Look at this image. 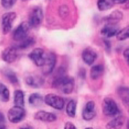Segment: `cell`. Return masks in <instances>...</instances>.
<instances>
[{"mask_svg":"<svg viewBox=\"0 0 129 129\" xmlns=\"http://www.w3.org/2000/svg\"><path fill=\"white\" fill-rule=\"evenodd\" d=\"M65 71L63 68H60L58 71V74L55 77L52 83L54 88L60 90L64 94H71L75 86V80L72 77L65 74Z\"/></svg>","mask_w":129,"mask_h":129,"instance_id":"obj_1","label":"cell"},{"mask_svg":"<svg viewBox=\"0 0 129 129\" xmlns=\"http://www.w3.org/2000/svg\"><path fill=\"white\" fill-rule=\"evenodd\" d=\"M102 110L104 114L107 116H114L120 112L116 102L110 98L104 99L102 103Z\"/></svg>","mask_w":129,"mask_h":129,"instance_id":"obj_2","label":"cell"},{"mask_svg":"<svg viewBox=\"0 0 129 129\" xmlns=\"http://www.w3.org/2000/svg\"><path fill=\"white\" fill-rule=\"evenodd\" d=\"M25 116V110L22 107L15 105L10 108L8 111V119L11 123L20 122L24 119Z\"/></svg>","mask_w":129,"mask_h":129,"instance_id":"obj_3","label":"cell"},{"mask_svg":"<svg viewBox=\"0 0 129 129\" xmlns=\"http://www.w3.org/2000/svg\"><path fill=\"white\" fill-rule=\"evenodd\" d=\"M43 18L42 9L39 7L33 8L29 16L28 23L30 28H35L40 25Z\"/></svg>","mask_w":129,"mask_h":129,"instance_id":"obj_4","label":"cell"},{"mask_svg":"<svg viewBox=\"0 0 129 129\" xmlns=\"http://www.w3.org/2000/svg\"><path fill=\"white\" fill-rule=\"evenodd\" d=\"M44 101L47 105L57 110H62L65 104L64 100L62 97L53 93L46 95Z\"/></svg>","mask_w":129,"mask_h":129,"instance_id":"obj_5","label":"cell"},{"mask_svg":"<svg viewBox=\"0 0 129 129\" xmlns=\"http://www.w3.org/2000/svg\"><path fill=\"white\" fill-rule=\"evenodd\" d=\"M46 56L47 54L43 49L36 48L29 54L28 57L36 66L42 67L44 64Z\"/></svg>","mask_w":129,"mask_h":129,"instance_id":"obj_6","label":"cell"},{"mask_svg":"<svg viewBox=\"0 0 129 129\" xmlns=\"http://www.w3.org/2000/svg\"><path fill=\"white\" fill-rule=\"evenodd\" d=\"M16 17L14 12H8L3 14L2 17V30L3 35L8 34L12 28V24Z\"/></svg>","mask_w":129,"mask_h":129,"instance_id":"obj_7","label":"cell"},{"mask_svg":"<svg viewBox=\"0 0 129 129\" xmlns=\"http://www.w3.org/2000/svg\"><path fill=\"white\" fill-rule=\"evenodd\" d=\"M30 28L28 22L21 23L15 29L13 35V38L16 41L20 42L28 37Z\"/></svg>","mask_w":129,"mask_h":129,"instance_id":"obj_8","label":"cell"},{"mask_svg":"<svg viewBox=\"0 0 129 129\" xmlns=\"http://www.w3.org/2000/svg\"><path fill=\"white\" fill-rule=\"evenodd\" d=\"M17 48L16 47L10 46L6 48L2 53V60L8 63H13L17 57Z\"/></svg>","mask_w":129,"mask_h":129,"instance_id":"obj_9","label":"cell"},{"mask_svg":"<svg viewBox=\"0 0 129 129\" xmlns=\"http://www.w3.org/2000/svg\"><path fill=\"white\" fill-rule=\"evenodd\" d=\"M57 62L56 55L52 52L47 54L44 64L42 67V72L45 74H48L53 71Z\"/></svg>","mask_w":129,"mask_h":129,"instance_id":"obj_10","label":"cell"},{"mask_svg":"<svg viewBox=\"0 0 129 129\" xmlns=\"http://www.w3.org/2000/svg\"><path fill=\"white\" fill-rule=\"evenodd\" d=\"M96 115L95 103L93 101H89L86 103L82 111V117L86 121L93 119Z\"/></svg>","mask_w":129,"mask_h":129,"instance_id":"obj_11","label":"cell"},{"mask_svg":"<svg viewBox=\"0 0 129 129\" xmlns=\"http://www.w3.org/2000/svg\"><path fill=\"white\" fill-rule=\"evenodd\" d=\"M34 118L36 120L45 122H52L57 120V117L53 113L41 110L35 114Z\"/></svg>","mask_w":129,"mask_h":129,"instance_id":"obj_12","label":"cell"},{"mask_svg":"<svg viewBox=\"0 0 129 129\" xmlns=\"http://www.w3.org/2000/svg\"><path fill=\"white\" fill-rule=\"evenodd\" d=\"M96 52L90 47L86 48L83 50L82 53V59L83 62L90 66L94 63L97 58Z\"/></svg>","mask_w":129,"mask_h":129,"instance_id":"obj_13","label":"cell"},{"mask_svg":"<svg viewBox=\"0 0 129 129\" xmlns=\"http://www.w3.org/2000/svg\"><path fill=\"white\" fill-rule=\"evenodd\" d=\"M26 83L28 85L33 88H38L43 85L44 79L39 75H29L25 79Z\"/></svg>","mask_w":129,"mask_h":129,"instance_id":"obj_14","label":"cell"},{"mask_svg":"<svg viewBox=\"0 0 129 129\" xmlns=\"http://www.w3.org/2000/svg\"><path fill=\"white\" fill-rule=\"evenodd\" d=\"M118 27L116 24L107 23L101 30V34L107 38L116 36L119 32Z\"/></svg>","mask_w":129,"mask_h":129,"instance_id":"obj_15","label":"cell"},{"mask_svg":"<svg viewBox=\"0 0 129 129\" xmlns=\"http://www.w3.org/2000/svg\"><path fill=\"white\" fill-rule=\"evenodd\" d=\"M125 119L123 116H119L108 123L107 129H121L125 123Z\"/></svg>","mask_w":129,"mask_h":129,"instance_id":"obj_16","label":"cell"},{"mask_svg":"<svg viewBox=\"0 0 129 129\" xmlns=\"http://www.w3.org/2000/svg\"><path fill=\"white\" fill-rule=\"evenodd\" d=\"M123 14L121 11L119 10H115L107 16L105 20L107 23L116 24L122 19Z\"/></svg>","mask_w":129,"mask_h":129,"instance_id":"obj_17","label":"cell"},{"mask_svg":"<svg viewBox=\"0 0 129 129\" xmlns=\"http://www.w3.org/2000/svg\"><path fill=\"white\" fill-rule=\"evenodd\" d=\"M104 68L102 64H97L92 66L90 70V77L92 80L97 79L102 76Z\"/></svg>","mask_w":129,"mask_h":129,"instance_id":"obj_18","label":"cell"},{"mask_svg":"<svg viewBox=\"0 0 129 129\" xmlns=\"http://www.w3.org/2000/svg\"><path fill=\"white\" fill-rule=\"evenodd\" d=\"M14 103L15 106L23 107L24 105V95L20 89H16L14 92Z\"/></svg>","mask_w":129,"mask_h":129,"instance_id":"obj_19","label":"cell"},{"mask_svg":"<svg viewBox=\"0 0 129 129\" xmlns=\"http://www.w3.org/2000/svg\"><path fill=\"white\" fill-rule=\"evenodd\" d=\"M43 101V97L39 93H32L29 97V103L30 105L34 107L40 106L42 104Z\"/></svg>","mask_w":129,"mask_h":129,"instance_id":"obj_20","label":"cell"},{"mask_svg":"<svg viewBox=\"0 0 129 129\" xmlns=\"http://www.w3.org/2000/svg\"><path fill=\"white\" fill-rule=\"evenodd\" d=\"M10 93L6 85L0 82V100L3 102H8L10 100Z\"/></svg>","mask_w":129,"mask_h":129,"instance_id":"obj_21","label":"cell"},{"mask_svg":"<svg viewBox=\"0 0 129 129\" xmlns=\"http://www.w3.org/2000/svg\"><path fill=\"white\" fill-rule=\"evenodd\" d=\"M114 4L111 0H98L97 6L100 11H106L111 9Z\"/></svg>","mask_w":129,"mask_h":129,"instance_id":"obj_22","label":"cell"},{"mask_svg":"<svg viewBox=\"0 0 129 129\" xmlns=\"http://www.w3.org/2000/svg\"><path fill=\"white\" fill-rule=\"evenodd\" d=\"M119 95L126 105H128L129 88L126 86H120L117 89Z\"/></svg>","mask_w":129,"mask_h":129,"instance_id":"obj_23","label":"cell"},{"mask_svg":"<svg viewBox=\"0 0 129 129\" xmlns=\"http://www.w3.org/2000/svg\"><path fill=\"white\" fill-rule=\"evenodd\" d=\"M76 108V104L75 101L73 100H70L67 105L66 107L67 114L70 117L74 118L75 116Z\"/></svg>","mask_w":129,"mask_h":129,"instance_id":"obj_24","label":"cell"},{"mask_svg":"<svg viewBox=\"0 0 129 129\" xmlns=\"http://www.w3.org/2000/svg\"><path fill=\"white\" fill-rule=\"evenodd\" d=\"M4 74L8 80L13 84H15L18 83V79L15 72L9 69L4 70Z\"/></svg>","mask_w":129,"mask_h":129,"instance_id":"obj_25","label":"cell"},{"mask_svg":"<svg viewBox=\"0 0 129 129\" xmlns=\"http://www.w3.org/2000/svg\"><path fill=\"white\" fill-rule=\"evenodd\" d=\"M35 43L34 38L33 37H27L20 42L17 48L20 49H25L32 47Z\"/></svg>","mask_w":129,"mask_h":129,"instance_id":"obj_26","label":"cell"},{"mask_svg":"<svg viewBox=\"0 0 129 129\" xmlns=\"http://www.w3.org/2000/svg\"><path fill=\"white\" fill-rule=\"evenodd\" d=\"M129 27L128 26L119 31L116 35V39L120 41H125L129 38Z\"/></svg>","mask_w":129,"mask_h":129,"instance_id":"obj_27","label":"cell"},{"mask_svg":"<svg viewBox=\"0 0 129 129\" xmlns=\"http://www.w3.org/2000/svg\"><path fill=\"white\" fill-rule=\"evenodd\" d=\"M17 0H1V4L6 9L11 8L16 2Z\"/></svg>","mask_w":129,"mask_h":129,"instance_id":"obj_28","label":"cell"},{"mask_svg":"<svg viewBox=\"0 0 129 129\" xmlns=\"http://www.w3.org/2000/svg\"><path fill=\"white\" fill-rule=\"evenodd\" d=\"M59 13L61 17L66 18L69 15V8L66 5H62L59 8Z\"/></svg>","mask_w":129,"mask_h":129,"instance_id":"obj_29","label":"cell"},{"mask_svg":"<svg viewBox=\"0 0 129 129\" xmlns=\"http://www.w3.org/2000/svg\"><path fill=\"white\" fill-rule=\"evenodd\" d=\"M104 41L106 50L108 52L110 51L111 48V42L107 39H104Z\"/></svg>","mask_w":129,"mask_h":129,"instance_id":"obj_30","label":"cell"},{"mask_svg":"<svg viewBox=\"0 0 129 129\" xmlns=\"http://www.w3.org/2000/svg\"><path fill=\"white\" fill-rule=\"evenodd\" d=\"M86 70L84 68H81L79 70V77L83 79H84L86 77Z\"/></svg>","mask_w":129,"mask_h":129,"instance_id":"obj_31","label":"cell"},{"mask_svg":"<svg viewBox=\"0 0 129 129\" xmlns=\"http://www.w3.org/2000/svg\"><path fill=\"white\" fill-rule=\"evenodd\" d=\"M64 129H77L74 124L70 122H67L65 123Z\"/></svg>","mask_w":129,"mask_h":129,"instance_id":"obj_32","label":"cell"},{"mask_svg":"<svg viewBox=\"0 0 129 129\" xmlns=\"http://www.w3.org/2000/svg\"><path fill=\"white\" fill-rule=\"evenodd\" d=\"M129 48H127L123 52V57L128 64L129 62Z\"/></svg>","mask_w":129,"mask_h":129,"instance_id":"obj_33","label":"cell"},{"mask_svg":"<svg viewBox=\"0 0 129 129\" xmlns=\"http://www.w3.org/2000/svg\"><path fill=\"white\" fill-rule=\"evenodd\" d=\"M128 0H111L113 4H123L128 2Z\"/></svg>","mask_w":129,"mask_h":129,"instance_id":"obj_34","label":"cell"},{"mask_svg":"<svg viewBox=\"0 0 129 129\" xmlns=\"http://www.w3.org/2000/svg\"><path fill=\"white\" fill-rule=\"evenodd\" d=\"M5 122V118L4 115L3 113L0 112V124L4 125Z\"/></svg>","mask_w":129,"mask_h":129,"instance_id":"obj_35","label":"cell"},{"mask_svg":"<svg viewBox=\"0 0 129 129\" xmlns=\"http://www.w3.org/2000/svg\"><path fill=\"white\" fill-rule=\"evenodd\" d=\"M19 129H34L33 127L30 126H22Z\"/></svg>","mask_w":129,"mask_h":129,"instance_id":"obj_36","label":"cell"},{"mask_svg":"<svg viewBox=\"0 0 129 129\" xmlns=\"http://www.w3.org/2000/svg\"><path fill=\"white\" fill-rule=\"evenodd\" d=\"M0 129H7V128L4 125H0Z\"/></svg>","mask_w":129,"mask_h":129,"instance_id":"obj_37","label":"cell"},{"mask_svg":"<svg viewBox=\"0 0 129 129\" xmlns=\"http://www.w3.org/2000/svg\"><path fill=\"white\" fill-rule=\"evenodd\" d=\"M85 129H94L93 128L91 127H87V128H86Z\"/></svg>","mask_w":129,"mask_h":129,"instance_id":"obj_38","label":"cell"}]
</instances>
